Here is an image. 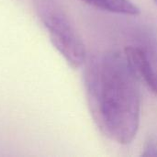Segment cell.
<instances>
[{"label":"cell","instance_id":"obj_2","mask_svg":"<svg viewBox=\"0 0 157 157\" xmlns=\"http://www.w3.org/2000/svg\"><path fill=\"white\" fill-rule=\"evenodd\" d=\"M36 12L54 48L73 68L86 62L85 44L70 18L56 0H35Z\"/></svg>","mask_w":157,"mask_h":157},{"label":"cell","instance_id":"obj_6","mask_svg":"<svg viewBox=\"0 0 157 157\" xmlns=\"http://www.w3.org/2000/svg\"><path fill=\"white\" fill-rule=\"evenodd\" d=\"M154 2H155V4L157 6V0H154Z\"/></svg>","mask_w":157,"mask_h":157},{"label":"cell","instance_id":"obj_3","mask_svg":"<svg viewBox=\"0 0 157 157\" xmlns=\"http://www.w3.org/2000/svg\"><path fill=\"white\" fill-rule=\"evenodd\" d=\"M124 54L138 78L157 96L156 32H143L135 43L125 47Z\"/></svg>","mask_w":157,"mask_h":157},{"label":"cell","instance_id":"obj_4","mask_svg":"<svg viewBox=\"0 0 157 157\" xmlns=\"http://www.w3.org/2000/svg\"><path fill=\"white\" fill-rule=\"evenodd\" d=\"M86 3L111 13L127 16L140 14V8L131 0H84Z\"/></svg>","mask_w":157,"mask_h":157},{"label":"cell","instance_id":"obj_1","mask_svg":"<svg viewBox=\"0 0 157 157\" xmlns=\"http://www.w3.org/2000/svg\"><path fill=\"white\" fill-rule=\"evenodd\" d=\"M139 80L125 54L107 52L86 63L85 87L91 116L99 131L120 144H131L139 130Z\"/></svg>","mask_w":157,"mask_h":157},{"label":"cell","instance_id":"obj_5","mask_svg":"<svg viewBox=\"0 0 157 157\" xmlns=\"http://www.w3.org/2000/svg\"><path fill=\"white\" fill-rule=\"evenodd\" d=\"M143 155L144 156H157L156 144L155 142H153L152 140H150L144 147Z\"/></svg>","mask_w":157,"mask_h":157}]
</instances>
